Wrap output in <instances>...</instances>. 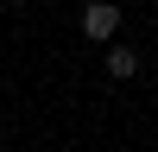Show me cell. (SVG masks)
I'll use <instances>...</instances> for the list:
<instances>
[{"label":"cell","instance_id":"obj_1","mask_svg":"<svg viewBox=\"0 0 158 152\" xmlns=\"http://www.w3.org/2000/svg\"><path fill=\"white\" fill-rule=\"evenodd\" d=\"M120 32V6L114 0H89L82 6V38H114Z\"/></svg>","mask_w":158,"mask_h":152},{"label":"cell","instance_id":"obj_2","mask_svg":"<svg viewBox=\"0 0 158 152\" xmlns=\"http://www.w3.org/2000/svg\"><path fill=\"white\" fill-rule=\"evenodd\" d=\"M108 76H120V82L139 76V51H133V44H114V51H108Z\"/></svg>","mask_w":158,"mask_h":152},{"label":"cell","instance_id":"obj_3","mask_svg":"<svg viewBox=\"0 0 158 152\" xmlns=\"http://www.w3.org/2000/svg\"><path fill=\"white\" fill-rule=\"evenodd\" d=\"M0 152H6V146H0Z\"/></svg>","mask_w":158,"mask_h":152}]
</instances>
